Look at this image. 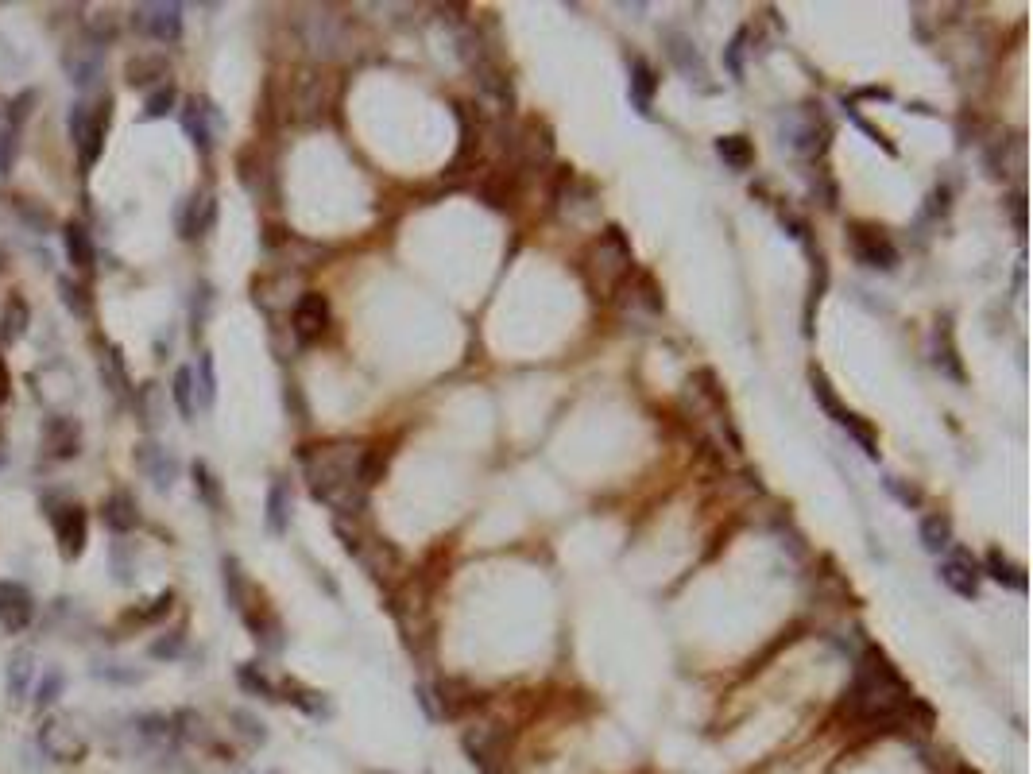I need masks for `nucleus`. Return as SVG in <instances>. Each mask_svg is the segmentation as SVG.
I'll return each instance as SVG.
<instances>
[{
    "instance_id": "29",
    "label": "nucleus",
    "mask_w": 1033,
    "mask_h": 774,
    "mask_svg": "<svg viewBox=\"0 0 1033 774\" xmlns=\"http://www.w3.org/2000/svg\"><path fill=\"white\" fill-rule=\"evenodd\" d=\"M97 360H101V376H105V384L113 387L117 395H128V372H124V364H120L117 349H113V345H105Z\"/></svg>"
},
{
    "instance_id": "22",
    "label": "nucleus",
    "mask_w": 1033,
    "mask_h": 774,
    "mask_svg": "<svg viewBox=\"0 0 1033 774\" xmlns=\"http://www.w3.org/2000/svg\"><path fill=\"white\" fill-rule=\"evenodd\" d=\"M654 86H658V78H654V70H650L643 59H631V101H635V109L650 117V97H654Z\"/></svg>"
},
{
    "instance_id": "42",
    "label": "nucleus",
    "mask_w": 1033,
    "mask_h": 774,
    "mask_svg": "<svg viewBox=\"0 0 1033 774\" xmlns=\"http://www.w3.org/2000/svg\"><path fill=\"white\" fill-rule=\"evenodd\" d=\"M194 477H198V488H202V496H206V504H213V507H217V500H221V496H217V484H213V477H209V469H206V465H202V461H198V465H194Z\"/></svg>"
},
{
    "instance_id": "18",
    "label": "nucleus",
    "mask_w": 1033,
    "mask_h": 774,
    "mask_svg": "<svg viewBox=\"0 0 1033 774\" xmlns=\"http://www.w3.org/2000/svg\"><path fill=\"white\" fill-rule=\"evenodd\" d=\"M62 248H66V260L78 271L93 268V240H89V233L78 221H66V225H62Z\"/></svg>"
},
{
    "instance_id": "14",
    "label": "nucleus",
    "mask_w": 1033,
    "mask_h": 774,
    "mask_svg": "<svg viewBox=\"0 0 1033 774\" xmlns=\"http://www.w3.org/2000/svg\"><path fill=\"white\" fill-rule=\"evenodd\" d=\"M31 682H35V655L28 647H20L8 655V701L24 705L31 697Z\"/></svg>"
},
{
    "instance_id": "39",
    "label": "nucleus",
    "mask_w": 1033,
    "mask_h": 774,
    "mask_svg": "<svg viewBox=\"0 0 1033 774\" xmlns=\"http://www.w3.org/2000/svg\"><path fill=\"white\" fill-rule=\"evenodd\" d=\"M743 43H747V31H739L736 39H732V47H728V55H724L732 78H743Z\"/></svg>"
},
{
    "instance_id": "40",
    "label": "nucleus",
    "mask_w": 1033,
    "mask_h": 774,
    "mask_svg": "<svg viewBox=\"0 0 1033 774\" xmlns=\"http://www.w3.org/2000/svg\"><path fill=\"white\" fill-rule=\"evenodd\" d=\"M140 411H144V422H148V426H159V422H163V418H159V399H155V384L140 391Z\"/></svg>"
},
{
    "instance_id": "41",
    "label": "nucleus",
    "mask_w": 1033,
    "mask_h": 774,
    "mask_svg": "<svg viewBox=\"0 0 1033 774\" xmlns=\"http://www.w3.org/2000/svg\"><path fill=\"white\" fill-rule=\"evenodd\" d=\"M178 647H182V631H171L167 639H159V643H151V658H175Z\"/></svg>"
},
{
    "instance_id": "21",
    "label": "nucleus",
    "mask_w": 1033,
    "mask_h": 774,
    "mask_svg": "<svg viewBox=\"0 0 1033 774\" xmlns=\"http://www.w3.org/2000/svg\"><path fill=\"white\" fill-rule=\"evenodd\" d=\"M287 523H291V488H287V480H275L267 492V531L283 535Z\"/></svg>"
},
{
    "instance_id": "28",
    "label": "nucleus",
    "mask_w": 1033,
    "mask_h": 774,
    "mask_svg": "<svg viewBox=\"0 0 1033 774\" xmlns=\"http://www.w3.org/2000/svg\"><path fill=\"white\" fill-rule=\"evenodd\" d=\"M987 573H991V581H999V585H1010V589H1026V577H1022V569L1014 566V562H1006L999 550H991L987 554Z\"/></svg>"
},
{
    "instance_id": "46",
    "label": "nucleus",
    "mask_w": 1033,
    "mask_h": 774,
    "mask_svg": "<svg viewBox=\"0 0 1033 774\" xmlns=\"http://www.w3.org/2000/svg\"><path fill=\"white\" fill-rule=\"evenodd\" d=\"M12 395V372H8V364H4V357H0V403Z\"/></svg>"
},
{
    "instance_id": "7",
    "label": "nucleus",
    "mask_w": 1033,
    "mask_h": 774,
    "mask_svg": "<svg viewBox=\"0 0 1033 774\" xmlns=\"http://www.w3.org/2000/svg\"><path fill=\"white\" fill-rule=\"evenodd\" d=\"M136 469H140L159 492H171V484L178 480V461L171 457V449L159 446V442L136 446Z\"/></svg>"
},
{
    "instance_id": "27",
    "label": "nucleus",
    "mask_w": 1033,
    "mask_h": 774,
    "mask_svg": "<svg viewBox=\"0 0 1033 774\" xmlns=\"http://www.w3.org/2000/svg\"><path fill=\"white\" fill-rule=\"evenodd\" d=\"M809 384H813L817 403H821L828 415H832V422H836V426H844V430H848V426L856 422V415H852V411H844V407H840V399L832 395V387H828V380L821 376V372H813V376H809Z\"/></svg>"
},
{
    "instance_id": "32",
    "label": "nucleus",
    "mask_w": 1033,
    "mask_h": 774,
    "mask_svg": "<svg viewBox=\"0 0 1033 774\" xmlns=\"http://www.w3.org/2000/svg\"><path fill=\"white\" fill-rule=\"evenodd\" d=\"M89 674H93V678H101V682H109V685H140L144 682V674H140V670H128V666H117V662H93V666H89Z\"/></svg>"
},
{
    "instance_id": "12",
    "label": "nucleus",
    "mask_w": 1033,
    "mask_h": 774,
    "mask_svg": "<svg viewBox=\"0 0 1033 774\" xmlns=\"http://www.w3.org/2000/svg\"><path fill=\"white\" fill-rule=\"evenodd\" d=\"M325 326H329V302L318 291H306L295 302V333L302 341H314V337H322Z\"/></svg>"
},
{
    "instance_id": "1",
    "label": "nucleus",
    "mask_w": 1033,
    "mask_h": 774,
    "mask_svg": "<svg viewBox=\"0 0 1033 774\" xmlns=\"http://www.w3.org/2000/svg\"><path fill=\"white\" fill-rule=\"evenodd\" d=\"M852 701H856L859 716H867V720H886V716H894L910 701V689L890 670V662H886L883 655H871L867 666L859 670Z\"/></svg>"
},
{
    "instance_id": "13",
    "label": "nucleus",
    "mask_w": 1033,
    "mask_h": 774,
    "mask_svg": "<svg viewBox=\"0 0 1033 774\" xmlns=\"http://www.w3.org/2000/svg\"><path fill=\"white\" fill-rule=\"evenodd\" d=\"M213 109H209V101L202 97H190L186 105H182V128H186V136H190V144L198 151H209L213 148Z\"/></svg>"
},
{
    "instance_id": "25",
    "label": "nucleus",
    "mask_w": 1033,
    "mask_h": 774,
    "mask_svg": "<svg viewBox=\"0 0 1033 774\" xmlns=\"http://www.w3.org/2000/svg\"><path fill=\"white\" fill-rule=\"evenodd\" d=\"M171 399H175V407H178V415L182 418H194V411H198V395H194V368H178L175 372V380H171Z\"/></svg>"
},
{
    "instance_id": "37",
    "label": "nucleus",
    "mask_w": 1033,
    "mask_h": 774,
    "mask_svg": "<svg viewBox=\"0 0 1033 774\" xmlns=\"http://www.w3.org/2000/svg\"><path fill=\"white\" fill-rule=\"evenodd\" d=\"M225 593L233 608H244V577H240L237 558H225Z\"/></svg>"
},
{
    "instance_id": "17",
    "label": "nucleus",
    "mask_w": 1033,
    "mask_h": 774,
    "mask_svg": "<svg viewBox=\"0 0 1033 774\" xmlns=\"http://www.w3.org/2000/svg\"><path fill=\"white\" fill-rule=\"evenodd\" d=\"M31 326V310L20 295H12L0 310V345H16Z\"/></svg>"
},
{
    "instance_id": "44",
    "label": "nucleus",
    "mask_w": 1033,
    "mask_h": 774,
    "mask_svg": "<svg viewBox=\"0 0 1033 774\" xmlns=\"http://www.w3.org/2000/svg\"><path fill=\"white\" fill-rule=\"evenodd\" d=\"M418 705L426 709V716H430V720H438V716H442V713H438V705H434V693H430V685H418Z\"/></svg>"
},
{
    "instance_id": "6",
    "label": "nucleus",
    "mask_w": 1033,
    "mask_h": 774,
    "mask_svg": "<svg viewBox=\"0 0 1033 774\" xmlns=\"http://www.w3.org/2000/svg\"><path fill=\"white\" fill-rule=\"evenodd\" d=\"M35 620V596L20 581H0V627L20 635Z\"/></svg>"
},
{
    "instance_id": "4",
    "label": "nucleus",
    "mask_w": 1033,
    "mask_h": 774,
    "mask_svg": "<svg viewBox=\"0 0 1033 774\" xmlns=\"http://www.w3.org/2000/svg\"><path fill=\"white\" fill-rule=\"evenodd\" d=\"M62 74L70 78L74 90H93L105 74V47L93 39V43H70L62 51Z\"/></svg>"
},
{
    "instance_id": "38",
    "label": "nucleus",
    "mask_w": 1033,
    "mask_h": 774,
    "mask_svg": "<svg viewBox=\"0 0 1033 774\" xmlns=\"http://www.w3.org/2000/svg\"><path fill=\"white\" fill-rule=\"evenodd\" d=\"M16 213H20L24 225H35V233H47V229H51V213L39 206H28L24 198H16Z\"/></svg>"
},
{
    "instance_id": "15",
    "label": "nucleus",
    "mask_w": 1033,
    "mask_h": 774,
    "mask_svg": "<svg viewBox=\"0 0 1033 774\" xmlns=\"http://www.w3.org/2000/svg\"><path fill=\"white\" fill-rule=\"evenodd\" d=\"M213 221H217V202H213L209 194H194V198L186 202L182 221H178V233H182L186 240L206 237L209 229H213Z\"/></svg>"
},
{
    "instance_id": "31",
    "label": "nucleus",
    "mask_w": 1033,
    "mask_h": 774,
    "mask_svg": "<svg viewBox=\"0 0 1033 774\" xmlns=\"http://www.w3.org/2000/svg\"><path fill=\"white\" fill-rule=\"evenodd\" d=\"M194 395H198V407H213V399H217V376H213V357L209 353H202V360H198Z\"/></svg>"
},
{
    "instance_id": "10",
    "label": "nucleus",
    "mask_w": 1033,
    "mask_h": 774,
    "mask_svg": "<svg viewBox=\"0 0 1033 774\" xmlns=\"http://www.w3.org/2000/svg\"><path fill=\"white\" fill-rule=\"evenodd\" d=\"M55 535H59V554L62 558H78L86 550L89 538V519L82 507H62V515L55 519Z\"/></svg>"
},
{
    "instance_id": "11",
    "label": "nucleus",
    "mask_w": 1033,
    "mask_h": 774,
    "mask_svg": "<svg viewBox=\"0 0 1033 774\" xmlns=\"http://www.w3.org/2000/svg\"><path fill=\"white\" fill-rule=\"evenodd\" d=\"M941 581H945L956 596L972 600V596L979 593V566H975L972 554H968V550H956V558L941 562Z\"/></svg>"
},
{
    "instance_id": "5",
    "label": "nucleus",
    "mask_w": 1033,
    "mask_h": 774,
    "mask_svg": "<svg viewBox=\"0 0 1033 774\" xmlns=\"http://www.w3.org/2000/svg\"><path fill=\"white\" fill-rule=\"evenodd\" d=\"M132 24L144 31L148 39L175 43L178 35H182V4H167V0H159V4H140L136 16H132Z\"/></svg>"
},
{
    "instance_id": "43",
    "label": "nucleus",
    "mask_w": 1033,
    "mask_h": 774,
    "mask_svg": "<svg viewBox=\"0 0 1033 774\" xmlns=\"http://www.w3.org/2000/svg\"><path fill=\"white\" fill-rule=\"evenodd\" d=\"M848 117L856 120V128H859V132H867V136H871V140H875V144H883V148L890 151V155H894V148H890V144H886V136H883V132H879V128H871V124H867V120L859 117V113H856V109H852V105H848Z\"/></svg>"
},
{
    "instance_id": "47",
    "label": "nucleus",
    "mask_w": 1033,
    "mask_h": 774,
    "mask_svg": "<svg viewBox=\"0 0 1033 774\" xmlns=\"http://www.w3.org/2000/svg\"><path fill=\"white\" fill-rule=\"evenodd\" d=\"M4 465H8V453H4V449H0V469H4Z\"/></svg>"
},
{
    "instance_id": "45",
    "label": "nucleus",
    "mask_w": 1033,
    "mask_h": 774,
    "mask_svg": "<svg viewBox=\"0 0 1033 774\" xmlns=\"http://www.w3.org/2000/svg\"><path fill=\"white\" fill-rule=\"evenodd\" d=\"M886 488H890V492H894V496H898V500H902V504H906V507H910V504H917V500H921V496H917L914 488H902V484H898V480H894V477L886 480Z\"/></svg>"
},
{
    "instance_id": "33",
    "label": "nucleus",
    "mask_w": 1033,
    "mask_h": 774,
    "mask_svg": "<svg viewBox=\"0 0 1033 774\" xmlns=\"http://www.w3.org/2000/svg\"><path fill=\"white\" fill-rule=\"evenodd\" d=\"M59 298L62 306L74 314V318H89V298H86V287H78L74 279H59Z\"/></svg>"
},
{
    "instance_id": "35",
    "label": "nucleus",
    "mask_w": 1033,
    "mask_h": 774,
    "mask_svg": "<svg viewBox=\"0 0 1033 774\" xmlns=\"http://www.w3.org/2000/svg\"><path fill=\"white\" fill-rule=\"evenodd\" d=\"M175 101H178L175 86H159V90H155V93L148 97V101H144V117H148V120L167 117V113L175 109Z\"/></svg>"
},
{
    "instance_id": "23",
    "label": "nucleus",
    "mask_w": 1033,
    "mask_h": 774,
    "mask_svg": "<svg viewBox=\"0 0 1033 774\" xmlns=\"http://www.w3.org/2000/svg\"><path fill=\"white\" fill-rule=\"evenodd\" d=\"M124 78H128V86H151L155 78H167V62L159 55H136L124 66Z\"/></svg>"
},
{
    "instance_id": "30",
    "label": "nucleus",
    "mask_w": 1033,
    "mask_h": 774,
    "mask_svg": "<svg viewBox=\"0 0 1033 774\" xmlns=\"http://www.w3.org/2000/svg\"><path fill=\"white\" fill-rule=\"evenodd\" d=\"M62 689H66V674L62 670H47L43 678H39V685H35V709H51L55 701L62 697Z\"/></svg>"
},
{
    "instance_id": "3",
    "label": "nucleus",
    "mask_w": 1033,
    "mask_h": 774,
    "mask_svg": "<svg viewBox=\"0 0 1033 774\" xmlns=\"http://www.w3.org/2000/svg\"><path fill=\"white\" fill-rule=\"evenodd\" d=\"M105 132H109V101H105V105H97V109H89V105L78 101V105L70 109V140H74L78 159H82V167H86V171L97 163V155H101Z\"/></svg>"
},
{
    "instance_id": "16",
    "label": "nucleus",
    "mask_w": 1033,
    "mask_h": 774,
    "mask_svg": "<svg viewBox=\"0 0 1033 774\" xmlns=\"http://www.w3.org/2000/svg\"><path fill=\"white\" fill-rule=\"evenodd\" d=\"M101 515H105L109 531H117V535H128V531L140 523V507H136V500H132L128 492H113V496L101 504Z\"/></svg>"
},
{
    "instance_id": "19",
    "label": "nucleus",
    "mask_w": 1033,
    "mask_h": 774,
    "mask_svg": "<svg viewBox=\"0 0 1033 774\" xmlns=\"http://www.w3.org/2000/svg\"><path fill=\"white\" fill-rule=\"evenodd\" d=\"M856 256H859V264H867V268L890 271L894 264H898V252H894L879 233H863V237H856Z\"/></svg>"
},
{
    "instance_id": "8",
    "label": "nucleus",
    "mask_w": 1033,
    "mask_h": 774,
    "mask_svg": "<svg viewBox=\"0 0 1033 774\" xmlns=\"http://www.w3.org/2000/svg\"><path fill=\"white\" fill-rule=\"evenodd\" d=\"M662 43H666V55H670V62L678 66L689 82H705V78H709V66H705L701 51L693 47V39H689V35H681V31L666 28V31H662Z\"/></svg>"
},
{
    "instance_id": "36",
    "label": "nucleus",
    "mask_w": 1033,
    "mask_h": 774,
    "mask_svg": "<svg viewBox=\"0 0 1033 774\" xmlns=\"http://www.w3.org/2000/svg\"><path fill=\"white\" fill-rule=\"evenodd\" d=\"M233 724H237V736H240V740H248L252 747L264 744V740H267L264 724H260V720H256L252 713H244V709H237V713H233Z\"/></svg>"
},
{
    "instance_id": "26",
    "label": "nucleus",
    "mask_w": 1033,
    "mask_h": 774,
    "mask_svg": "<svg viewBox=\"0 0 1033 774\" xmlns=\"http://www.w3.org/2000/svg\"><path fill=\"white\" fill-rule=\"evenodd\" d=\"M716 155H720L732 171H747V167L755 163V151H751V144H747L743 136H720V140H716Z\"/></svg>"
},
{
    "instance_id": "20",
    "label": "nucleus",
    "mask_w": 1033,
    "mask_h": 774,
    "mask_svg": "<svg viewBox=\"0 0 1033 774\" xmlns=\"http://www.w3.org/2000/svg\"><path fill=\"white\" fill-rule=\"evenodd\" d=\"M132 732L148 747H159L175 736V720L163 713H140V716H132Z\"/></svg>"
},
{
    "instance_id": "34",
    "label": "nucleus",
    "mask_w": 1033,
    "mask_h": 774,
    "mask_svg": "<svg viewBox=\"0 0 1033 774\" xmlns=\"http://www.w3.org/2000/svg\"><path fill=\"white\" fill-rule=\"evenodd\" d=\"M237 682L244 685L248 693L264 697V701H279V697H275V685L267 682V678L260 674V670H256V666H240V670H237Z\"/></svg>"
},
{
    "instance_id": "2",
    "label": "nucleus",
    "mask_w": 1033,
    "mask_h": 774,
    "mask_svg": "<svg viewBox=\"0 0 1033 774\" xmlns=\"http://www.w3.org/2000/svg\"><path fill=\"white\" fill-rule=\"evenodd\" d=\"M39 751L51 759V763H78L86 759L89 740L86 732L74 724V716H47L39 724V736H35Z\"/></svg>"
},
{
    "instance_id": "9",
    "label": "nucleus",
    "mask_w": 1033,
    "mask_h": 774,
    "mask_svg": "<svg viewBox=\"0 0 1033 774\" xmlns=\"http://www.w3.org/2000/svg\"><path fill=\"white\" fill-rule=\"evenodd\" d=\"M82 446V426L70 415H51L43 422V453L47 457H74Z\"/></svg>"
},
{
    "instance_id": "24",
    "label": "nucleus",
    "mask_w": 1033,
    "mask_h": 774,
    "mask_svg": "<svg viewBox=\"0 0 1033 774\" xmlns=\"http://www.w3.org/2000/svg\"><path fill=\"white\" fill-rule=\"evenodd\" d=\"M917 535H921V546L929 554H941V550L952 546V523H948V515H925Z\"/></svg>"
}]
</instances>
